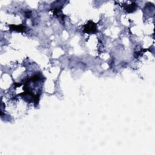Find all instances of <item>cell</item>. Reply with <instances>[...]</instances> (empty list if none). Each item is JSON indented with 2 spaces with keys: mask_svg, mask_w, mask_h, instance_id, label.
<instances>
[{
  "mask_svg": "<svg viewBox=\"0 0 155 155\" xmlns=\"http://www.w3.org/2000/svg\"><path fill=\"white\" fill-rule=\"evenodd\" d=\"M97 31L96 24L94 23L93 21H90L87 24L84 26V32L86 33H94Z\"/></svg>",
  "mask_w": 155,
  "mask_h": 155,
  "instance_id": "obj_1",
  "label": "cell"
},
{
  "mask_svg": "<svg viewBox=\"0 0 155 155\" xmlns=\"http://www.w3.org/2000/svg\"><path fill=\"white\" fill-rule=\"evenodd\" d=\"M10 29L12 30H15L17 32H22L25 30L26 29V27L23 26H15V25H10L9 26Z\"/></svg>",
  "mask_w": 155,
  "mask_h": 155,
  "instance_id": "obj_2",
  "label": "cell"
},
{
  "mask_svg": "<svg viewBox=\"0 0 155 155\" xmlns=\"http://www.w3.org/2000/svg\"><path fill=\"white\" fill-rule=\"evenodd\" d=\"M136 7H137L136 4L133 3L132 4L127 5V6L125 7V10H126L128 13H132L136 10Z\"/></svg>",
  "mask_w": 155,
  "mask_h": 155,
  "instance_id": "obj_3",
  "label": "cell"
},
{
  "mask_svg": "<svg viewBox=\"0 0 155 155\" xmlns=\"http://www.w3.org/2000/svg\"><path fill=\"white\" fill-rule=\"evenodd\" d=\"M26 16H27V18H29L30 16V15H30L31 14V12H29V11H28L26 13Z\"/></svg>",
  "mask_w": 155,
  "mask_h": 155,
  "instance_id": "obj_4",
  "label": "cell"
}]
</instances>
